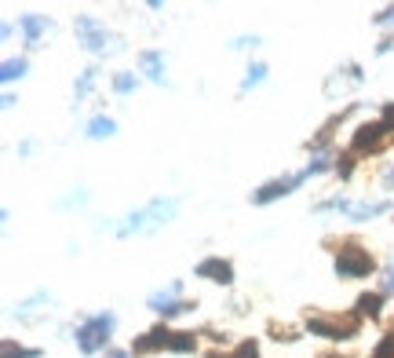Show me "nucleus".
<instances>
[{"mask_svg":"<svg viewBox=\"0 0 394 358\" xmlns=\"http://www.w3.org/2000/svg\"><path fill=\"white\" fill-rule=\"evenodd\" d=\"M109 329H114V314H95L92 322H84L77 329V347L84 354H95L106 340H109Z\"/></svg>","mask_w":394,"mask_h":358,"instance_id":"obj_1","label":"nucleus"},{"mask_svg":"<svg viewBox=\"0 0 394 358\" xmlns=\"http://www.w3.org/2000/svg\"><path fill=\"white\" fill-rule=\"evenodd\" d=\"M369 270H372V256L365 249H358V245L340 249V256H336V275L340 278H362Z\"/></svg>","mask_w":394,"mask_h":358,"instance_id":"obj_2","label":"nucleus"},{"mask_svg":"<svg viewBox=\"0 0 394 358\" xmlns=\"http://www.w3.org/2000/svg\"><path fill=\"white\" fill-rule=\"evenodd\" d=\"M306 329L328 336V340H343V336H354L358 333V318L347 314V318H306Z\"/></svg>","mask_w":394,"mask_h":358,"instance_id":"obj_3","label":"nucleus"},{"mask_svg":"<svg viewBox=\"0 0 394 358\" xmlns=\"http://www.w3.org/2000/svg\"><path fill=\"white\" fill-rule=\"evenodd\" d=\"M172 213H175V201H153L150 208H143V213L131 216V223L121 227V234H131V230H146V227H157V223H165Z\"/></svg>","mask_w":394,"mask_h":358,"instance_id":"obj_4","label":"nucleus"},{"mask_svg":"<svg viewBox=\"0 0 394 358\" xmlns=\"http://www.w3.org/2000/svg\"><path fill=\"white\" fill-rule=\"evenodd\" d=\"M306 176H311V172H299V176H285V179H274V183H267V186H259L252 201H256V205H267V201H274V198H281V194H292V191H296V186H299Z\"/></svg>","mask_w":394,"mask_h":358,"instance_id":"obj_5","label":"nucleus"},{"mask_svg":"<svg viewBox=\"0 0 394 358\" xmlns=\"http://www.w3.org/2000/svg\"><path fill=\"white\" fill-rule=\"evenodd\" d=\"M387 132H390V121H387V117L376 121V124H362L358 136H354V150H372V146H376Z\"/></svg>","mask_w":394,"mask_h":358,"instance_id":"obj_6","label":"nucleus"},{"mask_svg":"<svg viewBox=\"0 0 394 358\" xmlns=\"http://www.w3.org/2000/svg\"><path fill=\"white\" fill-rule=\"evenodd\" d=\"M77 33L84 37V48H92V52H102L106 48V30H99L95 18H77Z\"/></svg>","mask_w":394,"mask_h":358,"instance_id":"obj_7","label":"nucleus"},{"mask_svg":"<svg viewBox=\"0 0 394 358\" xmlns=\"http://www.w3.org/2000/svg\"><path fill=\"white\" fill-rule=\"evenodd\" d=\"M197 278H212V282H234V267L227 260H205V263H197Z\"/></svg>","mask_w":394,"mask_h":358,"instance_id":"obj_8","label":"nucleus"},{"mask_svg":"<svg viewBox=\"0 0 394 358\" xmlns=\"http://www.w3.org/2000/svg\"><path fill=\"white\" fill-rule=\"evenodd\" d=\"M168 340H172V333L153 329V333L143 336V340H136V354H150V351H157V347H168Z\"/></svg>","mask_w":394,"mask_h":358,"instance_id":"obj_9","label":"nucleus"},{"mask_svg":"<svg viewBox=\"0 0 394 358\" xmlns=\"http://www.w3.org/2000/svg\"><path fill=\"white\" fill-rule=\"evenodd\" d=\"M387 201H365V205H350V220H369V216H380L387 213Z\"/></svg>","mask_w":394,"mask_h":358,"instance_id":"obj_10","label":"nucleus"},{"mask_svg":"<svg viewBox=\"0 0 394 358\" xmlns=\"http://www.w3.org/2000/svg\"><path fill=\"white\" fill-rule=\"evenodd\" d=\"M139 62H143V70H146L153 80H165V62H161V55H157V52H143V55H139Z\"/></svg>","mask_w":394,"mask_h":358,"instance_id":"obj_11","label":"nucleus"},{"mask_svg":"<svg viewBox=\"0 0 394 358\" xmlns=\"http://www.w3.org/2000/svg\"><path fill=\"white\" fill-rule=\"evenodd\" d=\"M175 292H179V282H172V285H168L165 292H153V297H150V307L165 314V311L172 307V300H175Z\"/></svg>","mask_w":394,"mask_h":358,"instance_id":"obj_12","label":"nucleus"},{"mask_svg":"<svg viewBox=\"0 0 394 358\" xmlns=\"http://www.w3.org/2000/svg\"><path fill=\"white\" fill-rule=\"evenodd\" d=\"M380 292H365V297L358 300V307H362V314H369V318H380Z\"/></svg>","mask_w":394,"mask_h":358,"instance_id":"obj_13","label":"nucleus"},{"mask_svg":"<svg viewBox=\"0 0 394 358\" xmlns=\"http://www.w3.org/2000/svg\"><path fill=\"white\" fill-rule=\"evenodd\" d=\"M22 30H26L30 40H37L44 30H48V23H44V18H37V15H22Z\"/></svg>","mask_w":394,"mask_h":358,"instance_id":"obj_14","label":"nucleus"},{"mask_svg":"<svg viewBox=\"0 0 394 358\" xmlns=\"http://www.w3.org/2000/svg\"><path fill=\"white\" fill-rule=\"evenodd\" d=\"M109 132H114V121H109V117H95L92 124H88V136H92V139H102Z\"/></svg>","mask_w":394,"mask_h":358,"instance_id":"obj_15","label":"nucleus"},{"mask_svg":"<svg viewBox=\"0 0 394 358\" xmlns=\"http://www.w3.org/2000/svg\"><path fill=\"white\" fill-rule=\"evenodd\" d=\"M168 347L172 351H193V333H172Z\"/></svg>","mask_w":394,"mask_h":358,"instance_id":"obj_16","label":"nucleus"},{"mask_svg":"<svg viewBox=\"0 0 394 358\" xmlns=\"http://www.w3.org/2000/svg\"><path fill=\"white\" fill-rule=\"evenodd\" d=\"M22 73H26V62H22V59H11V62H4V73H0V77H4V80H15V77H22Z\"/></svg>","mask_w":394,"mask_h":358,"instance_id":"obj_17","label":"nucleus"},{"mask_svg":"<svg viewBox=\"0 0 394 358\" xmlns=\"http://www.w3.org/2000/svg\"><path fill=\"white\" fill-rule=\"evenodd\" d=\"M259 354V347H256V340H245V344H241L234 354H227V358H256Z\"/></svg>","mask_w":394,"mask_h":358,"instance_id":"obj_18","label":"nucleus"},{"mask_svg":"<svg viewBox=\"0 0 394 358\" xmlns=\"http://www.w3.org/2000/svg\"><path fill=\"white\" fill-rule=\"evenodd\" d=\"M131 88H136V77H128V73H121V77H114V92H131Z\"/></svg>","mask_w":394,"mask_h":358,"instance_id":"obj_19","label":"nucleus"},{"mask_svg":"<svg viewBox=\"0 0 394 358\" xmlns=\"http://www.w3.org/2000/svg\"><path fill=\"white\" fill-rule=\"evenodd\" d=\"M372 358H394V336H383L380 347H376V354H372Z\"/></svg>","mask_w":394,"mask_h":358,"instance_id":"obj_20","label":"nucleus"},{"mask_svg":"<svg viewBox=\"0 0 394 358\" xmlns=\"http://www.w3.org/2000/svg\"><path fill=\"white\" fill-rule=\"evenodd\" d=\"M40 351H22V347H15V344H4V358H37Z\"/></svg>","mask_w":394,"mask_h":358,"instance_id":"obj_21","label":"nucleus"},{"mask_svg":"<svg viewBox=\"0 0 394 358\" xmlns=\"http://www.w3.org/2000/svg\"><path fill=\"white\" fill-rule=\"evenodd\" d=\"M263 73H267V66H259V62H256V66L249 70V77H245V88H256V84L263 80Z\"/></svg>","mask_w":394,"mask_h":358,"instance_id":"obj_22","label":"nucleus"},{"mask_svg":"<svg viewBox=\"0 0 394 358\" xmlns=\"http://www.w3.org/2000/svg\"><path fill=\"white\" fill-rule=\"evenodd\" d=\"M92 80H95V70H88V73H84V77L77 80V95H84L88 88H92Z\"/></svg>","mask_w":394,"mask_h":358,"instance_id":"obj_23","label":"nucleus"},{"mask_svg":"<svg viewBox=\"0 0 394 358\" xmlns=\"http://www.w3.org/2000/svg\"><path fill=\"white\" fill-rule=\"evenodd\" d=\"M383 183H387V186H394V168H390V172L383 176Z\"/></svg>","mask_w":394,"mask_h":358,"instance_id":"obj_24","label":"nucleus"},{"mask_svg":"<svg viewBox=\"0 0 394 358\" xmlns=\"http://www.w3.org/2000/svg\"><path fill=\"white\" fill-rule=\"evenodd\" d=\"M387 121H394V102H390V107H387Z\"/></svg>","mask_w":394,"mask_h":358,"instance_id":"obj_25","label":"nucleus"},{"mask_svg":"<svg viewBox=\"0 0 394 358\" xmlns=\"http://www.w3.org/2000/svg\"><path fill=\"white\" fill-rule=\"evenodd\" d=\"M109 358H128V354H121V351H114V354H109Z\"/></svg>","mask_w":394,"mask_h":358,"instance_id":"obj_26","label":"nucleus"}]
</instances>
